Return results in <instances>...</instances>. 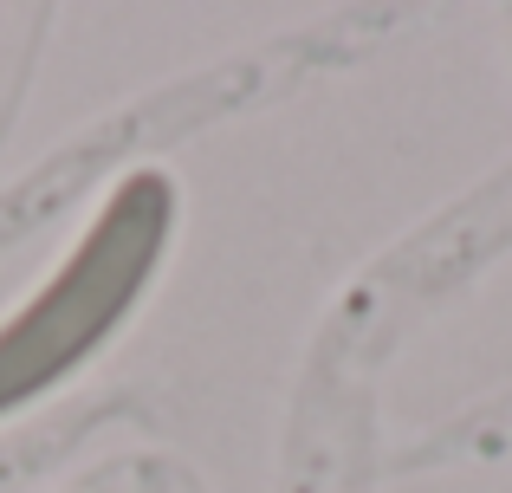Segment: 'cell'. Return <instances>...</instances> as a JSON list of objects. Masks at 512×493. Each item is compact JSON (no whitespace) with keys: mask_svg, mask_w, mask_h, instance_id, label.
<instances>
[{"mask_svg":"<svg viewBox=\"0 0 512 493\" xmlns=\"http://www.w3.org/2000/svg\"><path fill=\"white\" fill-rule=\"evenodd\" d=\"M169 234H175V182L163 169H137L130 182H117V195L98 208L72 260L46 279V292L13 325H0V416L26 409L59 377H72L124 325L137 292L163 266Z\"/></svg>","mask_w":512,"mask_h":493,"instance_id":"obj_1","label":"cell"}]
</instances>
